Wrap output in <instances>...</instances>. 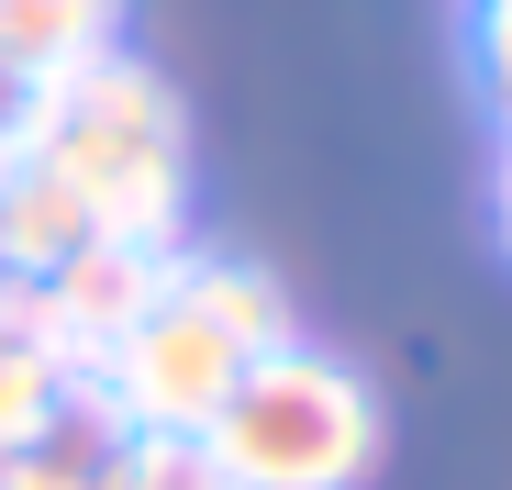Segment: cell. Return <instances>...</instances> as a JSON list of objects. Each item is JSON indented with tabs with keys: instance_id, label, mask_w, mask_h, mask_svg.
<instances>
[{
	"instance_id": "1",
	"label": "cell",
	"mask_w": 512,
	"mask_h": 490,
	"mask_svg": "<svg viewBox=\"0 0 512 490\" xmlns=\"http://www.w3.org/2000/svg\"><path fill=\"white\" fill-rule=\"evenodd\" d=\"M34 168L90 212V234L112 245H179V212H190V134H179V101L167 78L134 67L123 45L90 56V67H56L34 78Z\"/></svg>"
},
{
	"instance_id": "2",
	"label": "cell",
	"mask_w": 512,
	"mask_h": 490,
	"mask_svg": "<svg viewBox=\"0 0 512 490\" xmlns=\"http://www.w3.org/2000/svg\"><path fill=\"white\" fill-rule=\"evenodd\" d=\"M201 446L234 490H357L379 468V390L323 346H279L234 379Z\"/></svg>"
},
{
	"instance_id": "3",
	"label": "cell",
	"mask_w": 512,
	"mask_h": 490,
	"mask_svg": "<svg viewBox=\"0 0 512 490\" xmlns=\"http://www.w3.org/2000/svg\"><path fill=\"white\" fill-rule=\"evenodd\" d=\"M245 368H256V357L223 335V323H212L179 279H167V301L101 357V390H112V413H123L134 435H201L223 401H234Z\"/></svg>"
},
{
	"instance_id": "4",
	"label": "cell",
	"mask_w": 512,
	"mask_h": 490,
	"mask_svg": "<svg viewBox=\"0 0 512 490\" xmlns=\"http://www.w3.org/2000/svg\"><path fill=\"white\" fill-rule=\"evenodd\" d=\"M167 279H179V245H112V234H90L56 279H34L45 290V357H56V379H101V357L167 301Z\"/></svg>"
},
{
	"instance_id": "5",
	"label": "cell",
	"mask_w": 512,
	"mask_h": 490,
	"mask_svg": "<svg viewBox=\"0 0 512 490\" xmlns=\"http://www.w3.org/2000/svg\"><path fill=\"white\" fill-rule=\"evenodd\" d=\"M123 435H134V424L112 413V390H101V379H67L56 424H45L34 446L0 457V490H90V479H101V457H112Z\"/></svg>"
},
{
	"instance_id": "6",
	"label": "cell",
	"mask_w": 512,
	"mask_h": 490,
	"mask_svg": "<svg viewBox=\"0 0 512 490\" xmlns=\"http://www.w3.org/2000/svg\"><path fill=\"white\" fill-rule=\"evenodd\" d=\"M123 45V0H0V67L12 78H56Z\"/></svg>"
},
{
	"instance_id": "7",
	"label": "cell",
	"mask_w": 512,
	"mask_h": 490,
	"mask_svg": "<svg viewBox=\"0 0 512 490\" xmlns=\"http://www.w3.org/2000/svg\"><path fill=\"white\" fill-rule=\"evenodd\" d=\"M78 245H90V212H78L34 156H23V168L0 179V268H12V279H56Z\"/></svg>"
},
{
	"instance_id": "8",
	"label": "cell",
	"mask_w": 512,
	"mask_h": 490,
	"mask_svg": "<svg viewBox=\"0 0 512 490\" xmlns=\"http://www.w3.org/2000/svg\"><path fill=\"white\" fill-rule=\"evenodd\" d=\"M179 290L223 323V335L245 346V357H279V346H301L290 335V290L268 279V268H245V257H179Z\"/></svg>"
},
{
	"instance_id": "9",
	"label": "cell",
	"mask_w": 512,
	"mask_h": 490,
	"mask_svg": "<svg viewBox=\"0 0 512 490\" xmlns=\"http://www.w3.org/2000/svg\"><path fill=\"white\" fill-rule=\"evenodd\" d=\"M90 490H234L223 468H212V446L201 435H123L112 457H101V479Z\"/></svg>"
},
{
	"instance_id": "10",
	"label": "cell",
	"mask_w": 512,
	"mask_h": 490,
	"mask_svg": "<svg viewBox=\"0 0 512 490\" xmlns=\"http://www.w3.org/2000/svg\"><path fill=\"white\" fill-rule=\"evenodd\" d=\"M56 401H67V379H56L45 346H0V457L34 446V435L56 424Z\"/></svg>"
},
{
	"instance_id": "11",
	"label": "cell",
	"mask_w": 512,
	"mask_h": 490,
	"mask_svg": "<svg viewBox=\"0 0 512 490\" xmlns=\"http://www.w3.org/2000/svg\"><path fill=\"white\" fill-rule=\"evenodd\" d=\"M468 56H479V90H490V112L512 134V0H479L468 12Z\"/></svg>"
},
{
	"instance_id": "12",
	"label": "cell",
	"mask_w": 512,
	"mask_h": 490,
	"mask_svg": "<svg viewBox=\"0 0 512 490\" xmlns=\"http://www.w3.org/2000/svg\"><path fill=\"white\" fill-rule=\"evenodd\" d=\"M23 145H34V78H12V67H0V179L23 168Z\"/></svg>"
},
{
	"instance_id": "13",
	"label": "cell",
	"mask_w": 512,
	"mask_h": 490,
	"mask_svg": "<svg viewBox=\"0 0 512 490\" xmlns=\"http://www.w3.org/2000/svg\"><path fill=\"white\" fill-rule=\"evenodd\" d=\"M0 346H45V290L0 268Z\"/></svg>"
},
{
	"instance_id": "14",
	"label": "cell",
	"mask_w": 512,
	"mask_h": 490,
	"mask_svg": "<svg viewBox=\"0 0 512 490\" xmlns=\"http://www.w3.org/2000/svg\"><path fill=\"white\" fill-rule=\"evenodd\" d=\"M501 245H512V134H501Z\"/></svg>"
}]
</instances>
